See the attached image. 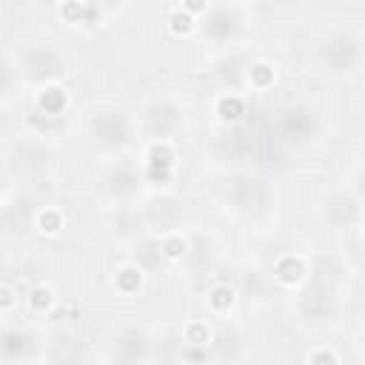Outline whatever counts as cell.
I'll return each instance as SVG.
<instances>
[{"label":"cell","instance_id":"obj_1","mask_svg":"<svg viewBox=\"0 0 365 365\" xmlns=\"http://www.w3.org/2000/svg\"><path fill=\"white\" fill-rule=\"evenodd\" d=\"M348 291H351V274L339 257H311V274L305 285L294 294L299 322L311 328L331 325L336 314L345 308Z\"/></svg>","mask_w":365,"mask_h":365},{"label":"cell","instance_id":"obj_2","mask_svg":"<svg viewBox=\"0 0 365 365\" xmlns=\"http://www.w3.org/2000/svg\"><path fill=\"white\" fill-rule=\"evenodd\" d=\"M83 140L88 151L106 163L131 157L143 145L137 108L125 103H100L83 120Z\"/></svg>","mask_w":365,"mask_h":365},{"label":"cell","instance_id":"obj_3","mask_svg":"<svg viewBox=\"0 0 365 365\" xmlns=\"http://www.w3.org/2000/svg\"><path fill=\"white\" fill-rule=\"evenodd\" d=\"M217 200L225 214H231L240 222H248L254 228H262L277 214V191L274 185L248 168L222 171L217 185Z\"/></svg>","mask_w":365,"mask_h":365},{"label":"cell","instance_id":"obj_4","mask_svg":"<svg viewBox=\"0 0 365 365\" xmlns=\"http://www.w3.org/2000/svg\"><path fill=\"white\" fill-rule=\"evenodd\" d=\"M311 68L334 83L354 80L365 66V34L354 26H328L311 46Z\"/></svg>","mask_w":365,"mask_h":365},{"label":"cell","instance_id":"obj_5","mask_svg":"<svg viewBox=\"0 0 365 365\" xmlns=\"http://www.w3.org/2000/svg\"><path fill=\"white\" fill-rule=\"evenodd\" d=\"M254 23L257 9L248 3H205L197 20V34L208 48L225 54L245 46V40L254 31Z\"/></svg>","mask_w":365,"mask_h":365},{"label":"cell","instance_id":"obj_6","mask_svg":"<svg viewBox=\"0 0 365 365\" xmlns=\"http://www.w3.org/2000/svg\"><path fill=\"white\" fill-rule=\"evenodd\" d=\"M9 51L14 54V63L20 68V77L26 83L29 91H40L48 86H63V80L71 71V57L68 51L46 37L37 40H26L20 48L9 46Z\"/></svg>","mask_w":365,"mask_h":365},{"label":"cell","instance_id":"obj_7","mask_svg":"<svg viewBox=\"0 0 365 365\" xmlns=\"http://www.w3.org/2000/svg\"><path fill=\"white\" fill-rule=\"evenodd\" d=\"M137 120H140L143 143H148V140L177 143V137L188 125V108H185V100L180 94L168 91V88H160V91L148 94L140 103Z\"/></svg>","mask_w":365,"mask_h":365},{"label":"cell","instance_id":"obj_8","mask_svg":"<svg viewBox=\"0 0 365 365\" xmlns=\"http://www.w3.org/2000/svg\"><path fill=\"white\" fill-rule=\"evenodd\" d=\"M271 134L285 148H308L322 134V108L311 100H288L271 114Z\"/></svg>","mask_w":365,"mask_h":365},{"label":"cell","instance_id":"obj_9","mask_svg":"<svg viewBox=\"0 0 365 365\" xmlns=\"http://www.w3.org/2000/svg\"><path fill=\"white\" fill-rule=\"evenodd\" d=\"M103 359L108 365H148L154 359V331L140 319H120L106 331Z\"/></svg>","mask_w":365,"mask_h":365},{"label":"cell","instance_id":"obj_10","mask_svg":"<svg viewBox=\"0 0 365 365\" xmlns=\"http://www.w3.org/2000/svg\"><path fill=\"white\" fill-rule=\"evenodd\" d=\"M145 177H143V168H140V160L131 154V157H123V160H114V163H106L103 174H100V194L108 205L114 208H131L140 202V197L145 194Z\"/></svg>","mask_w":365,"mask_h":365},{"label":"cell","instance_id":"obj_11","mask_svg":"<svg viewBox=\"0 0 365 365\" xmlns=\"http://www.w3.org/2000/svg\"><path fill=\"white\" fill-rule=\"evenodd\" d=\"M3 362L6 365H40L48 354L46 331L34 319H9L3 322Z\"/></svg>","mask_w":365,"mask_h":365},{"label":"cell","instance_id":"obj_12","mask_svg":"<svg viewBox=\"0 0 365 365\" xmlns=\"http://www.w3.org/2000/svg\"><path fill=\"white\" fill-rule=\"evenodd\" d=\"M319 222L331 234H348L354 228H362L365 222V202L348 188V185H334L328 188L319 202H317Z\"/></svg>","mask_w":365,"mask_h":365},{"label":"cell","instance_id":"obj_13","mask_svg":"<svg viewBox=\"0 0 365 365\" xmlns=\"http://www.w3.org/2000/svg\"><path fill=\"white\" fill-rule=\"evenodd\" d=\"M137 160L145 177V188L148 191H171V182L177 177V165H180V151L177 143L168 140H148L137 148Z\"/></svg>","mask_w":365,"mask_h":365},{"label":"cell","instance_id":"obj_14","mask_svg":"<svg viewBox=\"0 0 365 365\" xmlns=\"http://www.w3.org/2000/svg\"><path fill=\"white\" fill-rule=\"evenodd\" d=\"M251 348L248 331L237 319H214V342H211V365H234Z\"/></svg>","mask_w":365,"mask_h":365},{"label":"cell","instance_id":"obj_15","mask_svg":"<svg viewBox=\"0 0 365 365\" xmlns=\"http://www.w3.org/2000/svg\"><path fill=\"white\" fill-rule=\"evenodd\" d=\"M120 11V6H108V3H57L54 6V14L60 17V23H66L68 29L74 31H100L114 14Z\"/></svg>","mask_w":365,"mask_h":365},{"label":"cell","instance_id":"obj_16","mask_svg":"<svg viewBox=\"0 0 365 365\" xmlns=\"http://www.w3.org/2000/svg\"><path fill=\"white\" fill-rule=\"evenodd\" d=\"M251 151V140L248 134L242 131V125H217L214 134H211V143H208V154L222 165V171H234L237 163H242Z\"/></svg>","mask_w":365,"mask_h":365},{"label":"cell","instance_id":"obj_17","mask_svg":"<svg viewBox=\"0 0 365 365\" xmlns=\"http://www.w3.org/2000/svg\"><path fill=\"white\" fill-rule=\"evenodd\" d=\"M308 274H311V257L302 251H282L271 265V277L277 288L288 294H297L305 285Z\"/></svg>","mask_w":365,"mask_h":365},{"label":"cell","instance_id":"obj_18","mask_svg":"<svg viewBox=\"0 0 365 365\" xmlns=\"http://www.w3.org/2000/svg\"><path fill=\"white\" fill-rule=\"evenodd\" d=\"M237 288L228 285V282H211L205 288V297H202V305H205V314L208 319H231L234 308H237Z\"/></svg>","mask_w":365,"mask_h":365},{"label":"cell","instance_id":"obj_19","mask_svg":"<svg viewBox=\"0 0 365 365\" xmlns=\"http://www.w3.org/2000/svg\"><path fill=\"white\" fill-rule=\"evenodd\" d=\"M145 279H148V271L137 259H125L111 271V288L120 297H137L145 288Z\"/></svg>","mask_w":365,"mask_h":365},{"label":"cell","instance_id":"obj_20","mask_svg":"<svg viewBox=\"0 0 365 365\" xmlns=\"http://www.w3.org/2000/svg\"><path fill=\"white\" fill-rule=\"evenodd\" d=\"M245 111H248L245 108V94H240V91H220L214 97V120H217V125H225V128L242 125Z\"/></svg>","mask_w":365,"mask_h":365},{"label":"cell","instance_id":"obj_21","mask_svg":"<svg viewBox=\"0 0 365 365\" xmlns=\"http://www.w3.org/2000/svg\"><path fill=\"white\" fill-rule=\"evenodd\" d=\"M277 63L268 60V57H254L251 66H248V74H245V91H271L274 83H277Z\"/></svg>","mask_w":365,"mask_h":365},{"label":"cell","instance_id":"obj_22","mask_svg":"<svg viewBox=\"0 0 365 365\" xmlns=\"http://www.w3.org/2000/svg\"><path fill=\"white\" fill-rule=\"evenodd\" d=\"M23 305H26V311H29L31 317H46V314L57 305V291H54V285H51V282H34V285L26 291Z\"/></svg>","mask_w":365,"mask_h":365},{"label":"cell","instance_id":"obj_23","mask_svg":"<svg viewBox=\"0 0 365 365\" xmlns=\"http://www.w3.org/2000/svg\"><path fill=\"white\" fill-rule=\"evenodd\" d=\"M23 88H26V83H23V77H20V68H17V63H14V54L6 48V51H3V83H0L3 106L9 108V106L20 97Z\"/></svg>","mask_w":365,"mask_h":365},{"label":"cell","instance_id":"obj_24","mask_svg":"<svg viewBox=\"0 0 365 365\" xmlns=\"http://www.w3.org/2000/svg\"><path fill=\"white\" fill-rule=\"evenodd\" d=\"M31 222H34V228L40 231V234H60L63 228H66V214H63V208H57V205H51V202H46V205H40L34 214H31Z\"/></svg>","mask_w":365,"mask_h":365},{"label":"cell","instance_id":"obj_25","mask_svg":"<svg viewBox=\"0 0 365 365\" xmlns=\"http://www.w3.org/2000/svg\"><path fill=\"white\" fill-rule=\"evenodd\" d=\"M0 311H3V322H9V319H14V311L17 308H23V297L26 294H17V288L11 285V282H3V288H0Z\"/></svg>","mask_w":365,"mask_h":365},{"label":"cell","instance_id":"obj_26","mask_svg":"<svg viewBox=\"0 0 365 365\" xmlns=\"http://www.w3.org/2000/svg\"><path fill=\"white\" fill-rule=\"evenodd\" d=\"M305 365H342V359H339V351H336V348H331V345H317V348L308 354Z\"/></svg>","mask_w":365,"mask_h":365},{"label":"cell","instance_id":"obj_27","mask_svg":"<svg viewBox=\"0 0 365 365\" xmlns=\"http://www.w3.org/2000/svg\"><path fill=\"white\" fill-rule=\"evenodd\" d=\"M362 202H365V163H359L354 171H351V177H348V182H345Z\"/></svg>","mask_w":365,"mask_h":365},{"label":"cell","instance_id":"obj_28","mask_svg":"<svg viewBox=\"0 0 365 365\" xmlns=\"http://www.w3.org/2000/svg\"><path fill=\"white\" fill-rule=\"evenodd\" d=\"M354 348H356L359 359L365 362V319L359 322V328H356V334H354Z\"/></svg>","mask_w":365,"mask_h":365},{"label":"cell","instance_id":"obj_29","mask_svg":"<svg viewBox=\"0 0 365 365\" xmlns=\"http://www.w3.org/2000/svg\"><path fill=\"white\" fill-rule=\"evenodd\" d=\"M63 365H91V362L88 359H66Z\"/></svg>","mask_w":365,"mask_h":365},{"label":"cell","instance_id":"obj_30","mask_svg":"<svg viewBox=\"0 0 365 365\" xmlns=\"http://www.w3.org/2000/svg\"><path fill=\"white\" fill-rule=\"evenodd\" d=\"M359 231H362V242H365V222H362V228H359Z\"/></svg>","mask_w":365,"mask_h":365}]
</instances>
